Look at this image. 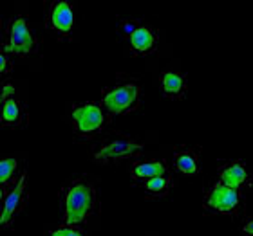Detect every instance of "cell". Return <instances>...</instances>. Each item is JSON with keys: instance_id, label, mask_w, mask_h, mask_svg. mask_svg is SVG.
<instances>
[{"instance_id": "1", "label": "cell", "mask_w": 253, "mask_h": 236, "mask_svg": "<svg viewBox=\"0 0 253 236\" xmlns=\"http://www.w3.org/2000/svg\"><path fill=\"white\" fill-rule=\"evenodd\" d=\"M58 204L60 224L85 229L96 215H100V191L89 177H74L62 186Z\"/></svg>"}, {"instance_id": "2", "label": "cell", "mask_w": 253, "mask_h": 236, "mask_svg": "<svg viewBox=\"0 0 253 236\" xmlns=\"http://www.w3.org/2000/svg\"><path fill=\"white\" fill-rule=\"evenodd\" d=\"M98 103L111 117L126 116L139 110L143 103L141 81L126 74H118L116 81L101 90Z\"/></svg>"}, {"instance_id": "3", "label": "cell", "mask_w": 253, "mask_h": 236, "mask_svg": "<svg viewBox=\"0 0 253 236\" xmlns=\"http://www.w3.org/2000/svg\"><path fill=\"white\" fill-rule=\"evenodd\" d=\"M0 49L7 56H18V58H26L38 53L40 38L37 36L35 27L27 16L11 15L5 18Z\"/></svg>"}, {"instance_id": "4", "label": "cell", "mask_w": 253, "mask_h": 236, "mask_svg": "<svg viewBox=\"0 0 253 236\" xmlns=\"http://www.w3.org/2000/svg\"><path fill=\"white\" fill-rule=\"evenodd\" d=\"M69 121L73 134L82 141H98L111 126L112 117L100 106L98 101L74 103L69 108Z\"/></svg>"}, {"instance_id": "5", "label": "cell", "mask_w": 253, "mask_h": 236, "mask_svg": "<svg viewBox=\"0 0 253 236\" xmlns=\"http://www.w3.org/2000/svg\"><path fill=\"white\" fill-rule=\"evenodd\" d=\"M145 150V142L137 141L130 135L112 134L100 137L92 146V159L98 164H116L126 159L137 157Z\"/></svg>"}, {"instance_id": "6", "label": "cell", "mask_w": 253, "mask_h": 236, "mask_svg": "<svg viewBox=\"0 0 253 236\" xmlns=\"http://www.w3.org/2000/svg\"><path fill=\"white\" fill-rule=\"evenodd\" d=\"M203 211L208 215H243L244 195L241 191L222 186L219 180H213L203 195Z\"/></svg>"}, {"instance_id": "7", "label": "cell", "mask_w": 253, "mask_h": 236, "mask_svg": "<svg viewBox=\"0 0 253 236\" xmlns=\"http://www.w3.org/2000/svg\"><path fill=\"white\" fill-rule=\"evenodd\" d=\"M45 29L58 40H73L78 31V13L69 0H49L45 4Z\"/></svg>"}, {"instance_id": "8", "label": "cell", "mask_w": 253, "mask_h": 236, "mask_svg": "<svg viewBox=\"0 0 253 236\" xmlns=\"http://www.w3.org/2000/svg\"><path fill=\"white\" fill-rule=\"evenodd\" d=\"M29 199V175L22 171L16 180L7 188L5 199L0 205V229H11L16 218L26 211Z\"/></svg>"}, {"instance_id": "9", "label": "cell", "mask_w": 253, "mask_h": 236, "mask_svg": "<svg viewBox=\"0 0 253 236\" xmlns=\"http://www.w3.org/2000/svg\"><path fill=\"white\" fill-rule=\"evenodd\" d=\"M215 180H219L226 188L243 193V189L252 186V171L243 159H228L217 166Z\"/></svg>"}, {"instance_id": "10", "label": "cell", "mask_w": 253, "mask_h": 236, "mask_svg": "<svg viewBox=\"0 0 253 236\" xmlns=\"http://www.w3.org/2000/svg\"><path fill=\"white\" fill-rule=\"evenodd\" d=\"M130 56H150L159 47V31L145 22L139 24L136 31L125 40Z\"/></svg>"}, {"instance_id": "11", "label": "cell", "mask_w": 253, "mask_h": 236, "mask_svg": "<svg viewBox=\"0 0 253 236\" xmlns=\"http://www.w3.org/2000/svg\"><path fill=\"white\" fill-rule=\"evenodd\" d=\"M0 126L11 128V130H24V128H27L29 126L27 101L18 98V94L4 100L2 108H0Z\"/></svg>"}, {"instance_id": "12", "label": "cell", "mask_w": 253, "mask_h": 236, "mask_svg": "<svg viewBox=\"0 0 253 236\" xmlns=\"http://www.w3.org/2000/svg\"><path fill=\"white\" fill-rule=\"evenodd\" d=\"M169 164L185 177H195L201 173V146H183L174 148Z\"/></svg>"}, {"instance_id": "13", "label": "cell", "mask_w": 253, "mask_h": 236, "mask_svg": "<svg viewBox=\"0 0 253 236\" xmlns=\"http://www.w3.org/2000/svg\"><path fill=\"white\" fill-rule=\"evenodd\" d=\"M159 90L167 100L183 101L188 96V74L177 70H165L158 78Z\"/></svg>"}, {"instance_id": "14", "label": "cell", "mask_w": 253, "mask_h": 236, "mask_svg": "<svg viewBox=\"0 0 253 236\" xmlns=\"http://www.w3.org/2000/svg\"><path fill=\"white\" fill-rule=\"evenodd\" d=\"M170 173V164L167 159H148V161H136L130 168V178L134 182H143L148 178Z\"/></svg>"}, {"instance_id": "15", "label": "cell", "mask_w": 253, "mask_h": 236, "mask_svg": "<svg viewBox=\"0 0 253 236\" xmlns=\"http://www.w3.org/2000/svg\"><path fill=\"white\" fill-rule=\"evenodd\" d=\"M137 184H139L141 193L147 199L159 200V199H167L170 195V191L174 189V177L170 173H167V175L148 178V180H143V182H137Z\"/></svg>"}, {"instance_id": "16", "label": "cell", "mask_w": 253, "mask_h": 236, "mask_svg": "<svg viewBox=\"0 0 253 236\" xmlns=\"http://www.w3.org/2000/svg\"><path fill=\"white\" fill-rule=\"evenodd\" d=\"M18 159L16 157H0V186L9 188L18 177Z\"/></svg>"}, {"instance_id": "17", "label": "cell", "mask_w": 253, "mask_h": 236, "mask_svg": "<svg viewBox=\"0 0 253 236\" xmlns=\"http://www.w3.org/2000/svg\"><path fill=\"white\" fill-rule=\"evenodd\" d=\"M45 236H87V231L84 227H73L65 226V224H58V226L51 227Z\"/></svg>"}, {"instance_id": "18", "label": "cell", "mask_w": 253, "mask_h": 236, "mask_svg": "<svg viewBox=\"0 0 253 236\" xmlns=\"http://www.w3.org/2000/svg\"><path fill=\"white\" fill-rule=\"evenodd\" d=\"M141 22L143 20H139V18H120L116 29H118V34H120V38H122L123 42H125L126 38L130 36L132 33L136 31Z\"/></svg>"}, {"instance_id": "19", "label": "cell", "mask_w": 253, "mask_h": 236, "mask_svg": "<svg viewBox=\"0 0 253 236\" xmlns=\"http://www.w3.org/2000/svg\"><path fill=\"white\" fill-rule=\"evenodd\" d=\"M13 72V60L0 49V76H9Z\"/></svg>"}, {"instance_id": "20", "label": "cell", "mask_w": 253, "mask_h": 236, "mask_svg": "<svg viewBox=\"0 0 253 236\" xmlns=\"http://www.w3.org/2000/svg\"><path fill=\"white\" fill-rule=\"evenodd\" d=\"M241 236H253V218L252 216H244L243 224H241Z\"/></svg>"}, {"instance_id": "21", "label": "cell", "mask_w": 253, "mask_h": 236, "mask_svg": "<svg viewBox=\"0 0 253 236\" xmlns=\"http://www.w3.org/2000/svg\"><path fill=\"white\" fill-rule=\"evenodd\" d=\"M5 193H7V188H5V186H0V205H2V202H4Z\"/></svg>"}, {"instance_id": "22", "label": "cell", "mask_w": 253, "mask_h": 236, "mask_svg": "<svg viewBox=\"0 0 253 236\" xmlns=\"http://www.w3.org/2000/svg\"><path fill=\"white\" fill-rule=\"evenodd\" d=\"M2 103H4V98H2V96H0V108H2Z\"/></svg>"}]
</instances>
